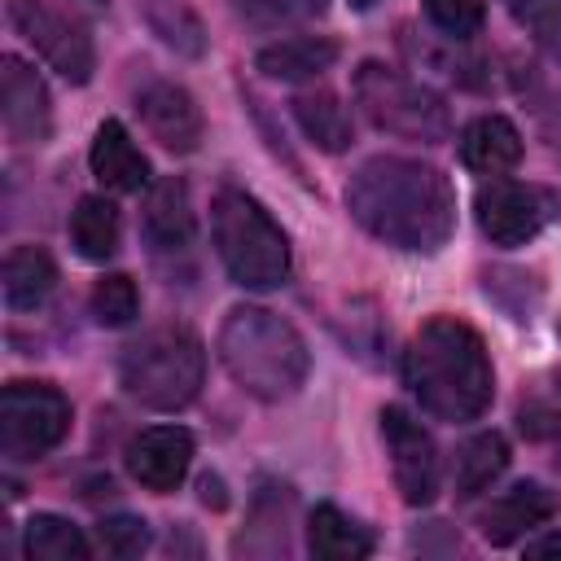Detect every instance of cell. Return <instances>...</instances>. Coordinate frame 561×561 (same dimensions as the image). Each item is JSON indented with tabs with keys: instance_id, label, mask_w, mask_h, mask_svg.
Returning a JSON list of instances; mask_svg holds the SVG:
<instances>
[{
	"instance_id": "13",
	"label": "cell",
	"mask_w": 561,
	"mask_h": 561,
	"mask_svg": "<svg viewBox=\"0 0 561 561\" xmlns=\"http://www.w3.org/2000/svg\"><path fill=\"white\" fill-rule=\"evenodd\" d=\"M140 118L149 136L171 153H193L202 145V110L180 83H149L140 92Z\"/></svg>"
},
{
	"instance_id": "7",
	"label": "cell",
	"mask_w": 561,
	"mask_h": 561,
	"mask_svg": "<svg viewBox=\"0 0 561 561\" xmlns=\"http://www.w3.org/2000/svg\"><path fill=\"white\" fill-rule=\"evenodd\" d=\"M70 434V399L48 381H9L0 390V451L39 460Z\"/></svg>"
},
{
	"instance_id": "10",
	"label": "cell",
	"mask_w": 561,
	"mask_h": 561,
	"mask_svg": "<svg viewBox=\"0 0 561 561\" xmlns=\"http://www.w3.org/2000/svg\"><path fill=\"white\" fill-rule=\"evenodd\" d=\"M381 438L390 451V469H394V486L403 495V504L421 508L438 495L443 482V465H438V447L430 438V430L408 416L403 408H386L381 412Z\"/></svg>"
},
{
	"instance_id": "2",
	"label": "cell",
	"mask_w": 561,
	"mask_h": 561,
	"mask_svg": "<svg viewBox=\"0 0 561 561\" xmlns=\"http://www.w3.org/2000/svg\"><path fill=\"white\" fill-rule=\"evenodd\" d=\"M408 386L438 421H478L495 399L486 342L456 316H430L408 346Z\"/></svg>"
},
{
	"instance_id": "9",
	"label": "cell",
	"mask_w": 561,
	"mask_h": 561,
	"mask_svg": "<svg viewBox=\"0 0 561 561\" xmlns=\"http://www.w3.org/2000/svg\"><path fill=\"white\" fill-rule=\"evenodd\" d=\"M478 228L495 245H526L535 241L552 215H557V193L543 184H522V180H491L473 197Z\"/></svg>"
},
{
	"instance_id": "4",
	"label": "cell",
	"mask_w": 561,
	"mask_h": 561,
	"mask_svg": "<svg viewBox=\"0 0 561 561\" xmlns=\"http://www.w3.org/2000/svg\"><path fill=\"white\" fill-rule=\"evenodd\" d=\"M118 381L136 403L153 412H180L206 381V346L188 324H158L123 351Z\"/></svg>"
},
{
	"instance_id": "24",
	"label": "cell",
	"mask_w": 561,
	"mask_h": 561,
	"mask_svg": "<svg viewBox=\"0 0 561 561\" xmlns=\"http://www.w3.org/2000/svg\"><path fill=\"white\" fill-rule=\"evenodd\" d=\"M22 548L31 561H88V539L75 522L57 517V513H35L26 522V535H22Z\"/></svg>"
},
{
	"instance_id": "18",
	"label": "cell",
	"mask_w": 561,
	"mask_h": 561,
	"mask_svg": "<svg viewBox=\"0 0 561 561\" xmlns=\"http://www.w3.org/2000/svg\"><path fill=\"white\" fill-rule=\"evenodd\" d=\"M342 57V44L329 35H289L254 53V66L267 79H316Z\"/></svg>"
},
{
	"instance_id": "8",
	"label": "cell",
	"mask_w": 561,
	"mask_h": 561,
	"mask_svg": "<svg viewBox=\"0 0 561 561\" xmlns=\"http://www.w3.org/2000/svg\"><path fill=\"white\" fill-rule=\"evenodd\" d=\"M9 22L18 26V35L70 83H88L96 70V48L92 35L61 9H53L48 0H9Z\"/></svg>"
},
{
	"instance_id": "20",
	"label": "cell",
	"mask_w": 561,
	"mask_h": 561,
	"mask_svg": "<svg viewBox=\"0 0 561 561\" xmlns=\"http://www.w3.org/2000/svg\"><path fill=\"white\" fill-rule=\"evenodd\" d=\"M57 285V263L39 245H13L4 254V302L13 311H35Z\"/></svg>"
},
{
	"instance_id": "26",
	"label": "cell",
	"mask_w": 561,
	"mask_h": 561,
	"mask_svg": "<svg viewBox=\"0 0 561 561\" xmlns=\"http://www.w3.org/2000/svg\"><path fill=\"white\" fill-rule=\"evenodd\" d=\"M136 311H140V294H136L131 276L114 272V276H101V280H96V289H92V316H96V324L118 329V324H127Z\"/></svg>"
},
{
	"instance_id": "15",
	"label": "cell",
	"mask_w": 561,
	"mask_h": 561,
	"mask_svg": "<svg viewBox=\"0 0 561 561\" xmlns=\"http://www.w3.org/2000/svg\"><path fill=\"white\" fill-rule=\"evenodd\" d=\"M140 232L162 254L188 250V241H193V202H188V184L180 175H167L149 188L145 210H140Z\"/></svg>"
},
{
	"instance_id": "27",
	"label": "cell",
	"mask_w": 561,
	"mask_h": 561,
	"mask_svg": "<svg viewBox=\"0 0 561 561\" xmlns=\"http://www.w3.org/2000/svg\"><path fill=\"white\" fill-rule=\"evenodd\" d=\"M508 9L535 35V44L561 61V0H508Z\"/></svg>"
},
{
	"instance_id": "6",
	"label": "cell",
	"mask_w": 561,
	"mask_h": 561,
	"mask_svg": "<svg viewBox=\"0 0 561 561\" xmlns=\"http://www.w3.org/2000/svg\"><path fill=\"white\" fill-rule=\"evenodd\" d=\"M351 92H355L359 110L368 114V123L377 131L421 140V145H438V140L451 136L447 101L434 88H425V83H416V79H408V75H399L381 61H359V70L351 79Z\"/></svg>"
},
{
	"instance_id": "16",
	"label": "cell",
	"mask_w": 561,
	"mask_h": 561,
	"mask_svg": "<svg viewBox=\"0 0 561 561\" xmlns=\"http://www.w3.org/2000/svg\"><path fill=\"white\" fill-rule=\"evenodd\" d=\"M92 175L114 193H140L149 184V158L131 145L127 127L118 118H105L92 140Z\"/></svg>"
},
{
	"instance_id": "31",
	"label": "cell",
	"mask_w": 561,
	"mask_h": 561,
	"mask_svg": "<svg viewBox=\"0 0 561 561\" xmlns=\"http://www.w3.org/2000/svg\"><path fill=\"white\" fill-rule=\"evenodd\" d=\"M543 136H548V145H552V153L561 158V96H557V105L543 114Z\"/></svg>"
},
{
	"instance_id": "3",
	"label": "cell",
	"mask_w": 561,
	"mask_h": 561,
	"mask_svg": "<svg viewBox=\"0 0 561 561\" xmlns=\"http://www.w3.org/2000/svg\"><path fill=\"white\" fill-rule=\"evenodd\" d=\"M219 359L228 377L254 399H289L311 368L302 333L267 307H232L219 324Z\"/></svg>"
},
{
	"instance_id": "19",
	"label": "cell",
	"mask_w": 561,
	"mask_h": 561,
	"mask_svg": "<svg viewBox=\"0 0 561 561\" xmlns=\"http://www.w3.org/2000/svg\"><path fill=\"white\" fill-rule=\"evenodd\" d=\"M307 543L324 561H359L373 552V530L359 526L337 504H316L307 517Z\"/></svg>"
},
{
	"instance_id": "21",
	"label": "cell",
	"mask_w": 561,
	"mask_h": 561,
	"mask_svg": "<svg viewBox=\"0 0 561 561\" xmlns=\"http://www.w3.org/2000/svg\"><path fill=\"white\" fill-rule=\"evenodd\" d=\"M118 206L110 197H79L70 210V245L88 263H105L118 250Z\"/></svg>"
},
{
	"instance_id": "14",
	"label": "cell",
	"mask_w": 561,
	"mask_h": 561,
	"mask_svg": "<svg viewBox=\"0 0 561 561\" xmlns=\"http://www.w3.org/2000/svg\"><path fill=\"white\" fill-rule=\"evenodd\" d=\"M561 508L557 491H548L543 482H517L508 486L500 500H491V508L482 513V535L486 543L504 548V543H517L522 535L539 530L543 522H552Z\"/></svg>"
},
{
	"instance_id": "34",
	"label": "cell",
	"mask_w": 561,
	"mask_h": 561,
	"mask_svg": "<svg viewBox=\"0 0 561 561\" xmlns=\"http://www.w3.org/2000/svg\"><path fill=\"white\" fill-rule=\"evenodd\" d=\"M557 386H561V373H557Z\"/></svg>"
},
{
	"instance_id": "12",
	"label": "cell",
	"mask_w": 561,
	"mask_h": 561,
	"mask_svg": "<svg viewBox=\"0 0 561 561\" xmlns=\"http://www.w3.org/2000/svg\"><path fill=\"white\" fill-rule=\"evenodd\" d=\"M188 465H193V434L180 425H153L127 443V473L145 491H158V495L175 491Z\"/></svg>"
},
{
	"instance_id": "5",
	"label": "cell",
	"mask_w": 561,
	"mask_h": 561,
	"mask_svg": "<svg viewBox=\"0 0 561 561\" xmlns=\"http://www.w3.org/2000/svg\"><path fill=\"white\" fill-rule=\"evenodd\" d=\"M210 237L241 289H276L289 276V241L280 224L245 188L224 184L210 202Z\"/></svg>"
},
{
	"instance_id": "29",
	"label": "cell",
	"mask_w": 561,
	"mask_h": 561,
	"mask_svg": "<svg viewBox=\"0 0 561 561\" xmlns=\"http://www.w3.org/2000/svg\"><path fill=\"white\" fill-rule=\"evenodd\" d=\"M425 13L447 39H473L486 18L482 0H425Z\"/></svg>"
},
{
	"instance_id": "25",
	"label": "cell",
	"mask_w": 561,
	"mask_h": 561,
	"mask_svg": "<svg viewBox=\"0 0 561 561\" xmlns=\"http://www.w3.org/2000/svg\"><path fill=\"white\" fill-rule=\"evenodd\" d=\"M149 26L180 53L197 57L206 48V35H202V22L193 18V9H184L180 0H149Z\"/></svg>"
},
{
	"instance_id": "33",
	"label": "cell",
	"mask_w": 561,
	"mask_h": 561,
	"mask_svg": "<svg viewBox=\"0 0 561 561\" xmlns=\"http://www.w3.org/2000/svg\"><path fill=\"white\" fill-rule=\"evenodd\" d=\"M377 0H351V9H373Z\"/></svg>"
},
{
	"instance_id": "11",
	"label": "cell",
	"mask_w": 561,
	"mask_h": 561,
	"mask_svg": "<svg viewBox=\"0 0 561 561\" xmlns=\"http://www.w3.org/2000/svg\"><path fill=\"white\" fill-rule=\"evenodd\" d=\"M0 118L9 140L18 145H39L53 131V101L44 79L22 61V57H4L0 61Z\"/></svg>"
},
{
	"instance_id": "22",
	"label": "cell",
	"mask_w": 561,
	"mask_h": 561,
	"mask_svg": "<svg viewBox=\"0 0 561 561\" xmlns=\"http://www.w3.org/2000/svg\"><path fill=\"white\" fill-rule=\"evenodd\" d=\"M294 118H298V127L307 131V140L320 145L324 153H342V149L351 145V114H346V105H342L333 92H324V88L294 96Z\"/></svg>"
},
{
	"instance_id": "28",
	"label": "cell",
	"mask_w": 561,
	"mask_h": 561,
	"mask_svg": "<svg viewBox=\"0 0 561 561\" xmlns=\"http://www.w3.org/2000/svg\"><path fill=\"white\" fill-rule=\"evenodd\" d=\"M149 526H145V517H127V513H118V517H101L96 522V543L110 552V557H118V561H127V557H140L145 548H149Z\"/></svg>"
},
{
	"instance_id": "35",
	"label": "cell",
	"mask_w": 561,
	"mask_h": 561,
	"mask_svg": "<svg viewBox=\"0 0 561 561\" xmlns=\"http://www.w3.org/2000/svg\"><path fill=\"white\" fill-rule=\"evenodd\" d=\"M557 333H561V324H557Z\"/></svg>"
},
{
	"instance_id": "1",
	"label": "cell",
	"mask_w": 561,
	"mask_h": 561,
	"mask_svg": "<svg viewBox=\"0 0 561 561\" xmlns=\"http://www.w3.org/2000/svg\"><path fill=\"white\" fill-rule=\"evenodd\" d=\"M346 210L364 232L394 250L434 254L456 228V193L447 175L421 158L377 153L346 184Z\"/></svg>"
},
{
	"instance_id": "32",
	"label": "cell",
	"mask_w": 561,
	"mask_h": 561,
	"mask_svg": "<svg viewBox=\"0 0 561 561\" xmlns=\"http://www.w3.org/2000/svg\"><path fill=\"white\" fill-rule=\"evenodd\" d=\"M526 557H561V530L539 535L535 543H526Z\"/></svg>"
},
{
	"instance_id": "17",
	"label": "cell",
	"mask_w": 561,
	"mask_h": 561,
	"mask_svg": "<svg viewBox=\"0 0 561 561\" xmlns=\"http://www.w3.org/2000/svg\"><path fill=\"white\" fill-rule=\"evenodd\" d=\"M460 162L478 175H504L522 162V131L504 114H482L460 136Z\"/></svg>"
},
{
	"instance_id": "30",
	"label": "cell",
	"mask_w": 561,
	"mask_h": 561,
	"mask_svg": "<svg viewBox=\"0 0 561 561\" xmlns=\"http://www.w3.org/2000/svg\"><path fill=\"white\" fill-rule=\"evenodd\" d=\"M237 13L254 26H280V22H302L316 18L329 0H232Z\"/></svg>"
},
{
	"instance_id": "23",
	"label": "cell",
	"mask_w": 561,
	"mask_h": 561,
	"mask_svg": "<svg viewBox=\"0 0 561 561\" xmlns=\"http://www.w3.org/2000/svg\"><path fill=\"white\" fill-rule=\"evenodd\" d=\"M504 469H508V443H504V434L486 430V434L469 438V443L456 451V495H460V500H473V495L486 491Z\"/></svg>"
}]
</instances>
